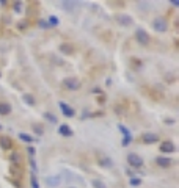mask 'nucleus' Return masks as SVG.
<instances>
[{"instance_id": "obj_18", "label": "nucleus", "mask_w": 179, "mask_h": 188, "mask_svg": "<svg viewBox=\"0 0 179 188\" xmlns=\"http://www.w3.org/2000/svg\"><path fill=\"white\" fill-rule=\"evenodd\" d=\"M22 100L27 104V105H30V107H35V104H36V100H35V97L32 96V94H24Z\"/></svg>"}, {"instance_id": "obj_37", "label": "nucleus", "mask_w": 179, "mask_h": 188, "mask_svg": "<svg viewBox=\"0 0 179 188\" xmlns=\"http://www.w3.org/2000/svg\"><path fill=\"white\" fill-rule=\"evenodd\" d=\"M104 100H105V96H101V97H99V104H102Z\"/></svg>"}, {"instance_id": "obj_5", "label": "nucleus", "mask_w": 179, "mask_h": 188, "mask_svg": "<svg viewBox=\"0 0 179 188\" xmlns=\"http://www.w3.org/2000/svg\"><path fill=\"white\" fill-rule=\"evenodd\" d=\"M140 139H141L143 144H154V143H157V141H159V135L154 133V132H145Z\"/></svg>"}, {"instance_id": "obj_27", "label": "nucleus", "mask_w": 179, "mask_h": 188, "mask_svg": "<svg viewBox=\"0 0 179 188\" xmlns=\"http://www.w3.org/2000/svg\"><path fill=\"white\" fill-rule=\"evenodd\" d=\"M129 183H131L132 186H140V185H141V179H140V177H131Z\"/></svg>"}, {"instance_id": "obj_13", "label": "nucleus", "mask_w": 179, "mask_h": 188, "mask_svg": "<svg viewBox=\"0 0 179 188\" xmlns=\"http://www.w3.org/2000/svg\"><path fill=\"white\" fill-rule=\"evenodd\" d=\"M0 147H2L3 151L11 149V147H13V141H11V138H8V136H0Z\"/></svg>"}, {"instance_id": "obj_40", "label": "nucleus", "mask_w": 179, "mask_h": 188, "mask_svg": "<svg viewBox=\"0 0 179 188\" xmlns=\"http://www.w3.org/2000/svg\"><path fill=\"white\" fill-rule=\"evenodd\" d=\"M0 77H2V74H0Z\"/></svg>"}, {"instance_id": "obj_4", "label": "nucleus", "mask_w": 179, "mask_h": 188, "mask_svg": "<svg viewBox=\"0 0 179 188\" xmlns=\"http://www.w3.org/2000/svg\"><path fill=\"white\" fill-rule=\"evenodd\" d=\"M127 163H129L131 166H134V168H141L143 166V158L138 154L131 152V154H127Z\"/></svg>"}, {"instance_id": "obj_29", "label": "nucleus", "mask_w": 179, "mask_h": 188, "mask_svg": "<svg viewBox=\"0 0 179 188\" xmlns=\"http://www.w3.org/2000/svg\"><path fill=\"white\" fill-rule=\"evenodd\" d=\"M13 10H14L16 13H20V11H22V2H14V3H13Z\"/></svg>"}, {"instance_id": "obj_26", "label": "nucleus", "mask_w": 179, "mask_h": 188, "mask_svg": "<svg viewBox=\"0 0 179 188\" xmlns=\"http://www.w3.org/2000/svg\"><path fill=\"white\" fill-rule=\"evenodd\" d=\"M20 32H24L25 28L29 27V19H25V20H20V22H17V25H16Z\"/></svg>"}, {"instance_id": "obj_20", "label": "nucleus", "mask_w": 179, "mask_h": 188, "mask_svg": "<svg viewBox=\"0 0 179 188\" xmlns=\"http://www.w3.org/2000/svg\"><path fill=\"white\" fill-rule=\"evenodd\" d=\"M32 130H33L36 135H39V136L44 133V127H43L41 124H38V122H33V124H32Z\"/></svg>"}, {"instance_id": "obj_1", "label": "nucleus", "mask_w": 179, "mask_h": 188, "mask_svg": "<svg viewBox=\"0 0 179 188\" xmlns=\"http://www.w3.org/2000/svg\"><path fill=\"white\" fill-rule=\"evenodd\" d=\"M152 28H154L156 32L159 33H165L167 28H168V22L165 17H156L154 20H152Z\"/></svg>"}, {"instance_id": "obj_34", "label": "nucleus", "mask_w": 179, "mask_h": 188, "mask_svg": "<svg viewBox=\"0 0 179 188\" xmlns=\"http://www.w3.org/2000/svg\"><path fill=\"white\" fill-rule=\"evenodd\" d=\"M11 183H13L14 186H17V188H20V180H16V179H11Z\"/></svg>"}, {"instance_id": "obj_16", "label": "nucleus", "mask_w": 179, "mask_h": 188, "mask_svg": "<svg viewBox=\"0 0 179 188\" xmlns=\"http://www.w3.org/2000/svg\"><path fill=\"white\" fill-rule=\"evenodd\" d=\"M11 113V105L8 102H0V116H8Z\"/></svg>"}, {"instance_id": "obj_38", "label": "nucleus", "mask_w": 179, "mask_h": 188, "mask_svg": "<svg viewBox=\"0 0 179 188\" xmlns=\"http://www.w3.org/2000/svg\"><path fill=\"white\" fill-rule=\"evenodd\" d=\"M165 122H168V124H174V121H173V119H165Z\"/></svg>"}, {"instance_id": "obj_14", "label": "nucleus", "mask_w": 179, "mask_h": 188, "mask_svg": "<svg viewBox=\"0 0 179 188\" xmlns=\"http://www.w3.org/2000/svg\"><path fill=\"white\" fill-rule=\"evenodd\" d=\"M22 174H24L22 166H16V164H11V176H13V179L20 180V179H22Z\"/></svg>"}, {"instance_id": "obj_6", "label": "nucleus", "mask_w": 179, "mask_h": 188, "mask_svg": "<svg viewBox=\"0 0 179 188\" xmlns=\"http://www.w3.org/2000/svg\"><path fill=\"white\" fill-rule=\"evenodd\" d=\"M58 107H60V110H61L63 116H66V118H74V116H75V110H74V108H71L66 102H60V104H58Z\"/></svg>"}, {"instance_id": "obj_39", "label": "nucleus", "mask_w": 179, "mask_h": 188, "mask_svg": "<svg viewBox=\"0 0 179 188\" xmlns=\"http://www.w3.org/2000/svg\"><path fill=\"white\" fill-rule=\"evenodd\" d=\"M0 130H2V126H0Z\"/></svg>"}, {"instance_id": "obj_25", "label": "nucleus", "mask_w": 179, "mask_h": 188, "mask_svg": "<svg viewBox=\"0 0 179 188\" xmlns=\"http://www.w3.org/2000/svg\"><path fill=\"white\" fill-rule=\"evenodd\" d=\"M58 17L57 16H49V20H47V24H49V27H57L58 25Z\"/></svg>"}, {"instance_id": "obj_28", "label": "nucleus", "mask_w": 179, "mask_h": 188, "mask_svg": "<svg viewBox=\"0 0 179 188\" xmlns=\"http://www.w3.org/2000/svg\"><path fill=\"white\" fill-rule=\"evenodd\" d=\"M38 25H39L41 28H44V30H47V28H49V24H47V20H46V19H39V20H38Z\"/></svg>"}, {"instance_id": "obj_32", "label": "nucleus", "mask_w": 179, "mask_h": 188, "mask_svg": "<svg viewBox=\"0 0 179 188\" xmlns=\"http://www.w3.org/2000/svg\"><path fill=\"white\" fill-rule=\"evenodd\" d=\"M131 141H132V136L131 138H123V146L126 147V146H129L131 144Z\"/></svg>"}, {"instance_id": "obj_33", "label": "nucleus", "mask_w": 179, "mask_h": 188, "mask_svg": "<svg viewBox=\"0 0 179 188\" xmlns=\"http://www.w3.org/2000/svg\"><path fill=\"white\" fill-rule=\"evenodd\" d=\"M27 152L30 154V157H33V155H35V147H32V146H29V147H27Z\"/></svg>"}, {"instance_id": "obj_15", "label": "nucleus", "mask_w": 179, "mask_h": 188, "mask_svg": "<svg viewBox=\"0 0 179 188\" xmlns=\"http://www.w3.org/2000/svg\"><path fill=\"white\" fill-rule=\"evenodd\" d=\"M58 133L61 135V136H72V129L68 126V124H61L60 127H58Z\"/></svg>"}, {"instance_id": "obj_31", "label": "nucleus", "mask_w": 179, "mask_h": 188, "mask_svg": "<svg viewBox=\"0 0 179 188\" xmlns=\"http://www.w3.org/2000/svg\"><path fill=\"white\" fill-rule=\"evenodd\" d=\"M35 14H36V6H32L30 10H27V16H29V19H30V17H33Z\"/></svg>"}, {"instance_id": "obj_10", "label": "nucleus", "mask_w": 179, "mask_h": 188, "mask_svg": "<svg viewBox=\"0 0 179 188\" xmlns=\"http://www.w3.org/2000/svg\"><path fill=\"white\" fill-rule=\"evenodd\" d=\"M174 151H176V147L171 141H163L160 144V152H163V154H173Z\"/></svg>"}, {"instance_id": "obj_3", "label": "nucleus", "mask_w": 179, "mask_h": 188, "mask_svg": "<svg viewBox=\"0 0 179 188\" xmlns=\"http://www.w3.org/2000/svg\"><path fill=\"white\" fill-rule=\"evenodd\" d=\"M63 86H65L66 89H69V91H77V89L82 86V83L79 82V79L68 77V79H65V80H63Z\"/></svg>"}, {"instance_id": "obj_8", "label": "nucleus", "mask_w": 179, "mask_h": 188, "mask_svg": "<svg viewBox=\"0 0 179 188\" xmlns=\"http://www.w3.org/2000/svg\"><path fill=\"white\" fill-rule=\"evenodd\" d=\"M171 163H173V161H171L170 157H157V158H156V164H157V166H160V168H163V169L170 168Z\"/></svg>"}, {"instance_id": "obj_9", "label": "nucleus", "mask_w": 179, "mask_h": 188, "mask_svg": "<svg viewBox=\"0 0 179 188\" xmlns=\"http://www.w3.org/2000/svg\"><path fill=\"white\" fill-rule=\"evenodd\" d=\"M116 20L121 24L123 27H129V25H132V22H134L129 14H119V16H116Z\"/></svg>"}, {"instance_id": "obj_19", "label": "nucleus", "mask_w": 179, "mask_h": 188, "mask_svg": "<svg viewBox=\"0 0 179 188\" xmlns=\"http://www.w3.org/2000/svg\"><path fill=\"white\" fill-rule=\"evenodd\" d=\"M19 139H20V141H24V143H27V144L35 143V138H33V136H30V135H27V133H19Z\"/></svg>"}, {"instance_id": "obj_36", "label": "nucleus", "mask_w": 179, "mask_h": 188, "mask_svg": "<svg viewBox=\"0 0 179 188\" xmlns=\"http://www.w3.org/2000/svg\"><path fill=\"white\" fill-rule=\"evenodd\" d=\"M0 5H2V6H7L8 2H7V0H0Z\"/></svg>"}, {"instance_id": "obj_23", "label": "nucleus", "mask_w": 179, "mask_h": 188, "mask_svg": "<svg viewBox=\"0 0 179 188\" xmlns=\"http://www.w3.org/2000/svg\"><path fill=\"white\" fill-rule=\"evenodd\" d=\"M61 5H63V10H68V11H71V10H74L75 6H77L79 3H77V2H63Z\"/></svg>"}, {"instance_id": "obj_7", "label": "nucleus", "mask_w": 179, "mask_h": 188, "mask_svg": "<svg viewBox=\"0 0 179 188\" xmlns=\"http://www.w3.org/2000/svg\"><path fill=\"white\" fill-rule=\"evenodd\" d=\"M60 52L63 55H72L75 52V47L71 42H63V44H60Z\"/></svg>"}, {"instance_id": "obj_35", "label": "nucleus", "mask_w": 179, "mask_h": 188, "mask_svg": "<svg viewBox=\"0 0 179 188\" xmlns=\"http://www.w3.org/2000/svg\"><path fill=\"white\" fill-rule=\"evenodd\" d=\"M171 5L173 6H179V2H177V0H171Z\"/></svg>"}, {"instance_id": "obj_17", "label": "nucleus", "mask_w": 179, "mask_h": 188, "mask_svg": "<svg viewBox=\"0 0 179 188\" xmlns=\"http://www.w3.org/2000/svg\"><path fill=\"white\" fill-rule=\"evenodd\" d=\"M99 164L101 166H104V168H112L113 166V161H112V158H109V157H99Z\"/></svg>"}, {"instance_id": "obj_12", "label": "nucleus", "mask_w": 179, "mask_h": 188, "mask_svg": "<svg viewBox=\"0 0 179 188\" xmlns=\"http://www.w3.org/2000/svg\"><path fill=\"white\" fill-rule=\"evenodd\" d=\"M60 182H61L60 176H50V177L46 179V185H47L49 188H55V186H58Z\"/></svg>"}, {"instance_id": "obj_21", "label": "nucleus", "mask_w": 179, "mask_h": 188, "mask_svg": "<svg viewBox=\"0 0 179 188\" xmlns=\"http://www.w3.org/2000/svg\"><path fill=\"white\" fill-rule=\"evenodd\" d=\"M118 129L121 130V133H123V138H131L132 135H131V130L127 129L126 126H123V124H118Z\"/></svg>"}, {"instance_id": "obj_11", "label": "nucleus", "mask_w": 179, "mask_h": 188, "mask_svg": "<svg viewBox=\"0 0 179 188\" xmlns=\"http://www.w3.org/2000/svg\"><path fill=\"white\" fill-rule=\"evenodd\" d=\"M10 161H11V164H16V166H22V154H20L19 151L13 152V154L10 155Z\"/></svg>"}, {"instance_id": "obj_30", "label": "nucleus", "mask_w": 179, "mask_h": 188, "mask_svg": "<svg viewBox=\"0 0 179 188\" xmlns=\"http://www.w3.org/2000/svg\"><path fill=\"white\" fill-rule=\"evenodd\" d=\"M30 182H32V188H39V183H38V180H36L35 174H32V177H30Z\"/></svg>"}, {"instance_id": "obj_24", "label": "nucleus", "mask_w": 179, "mask_h": 188, "mask_svg": "<svg viewBox=\"0 0 179 188\" xmlns=\"http://www.w3.org/2000/svg\"><path fill=\"white\" fill-rule=\"evenodd\" d=\"M91 185H93V188H107L105 183L102 182V180H99V179H93L91 180Z\"/></svg>"}, {"instance_id": "obj_22", "label": "nucleus", "mask_w": 179, "mask_h": 188, "mask_svg": "<svg viewBox=\"0 0 179 188\" xmlns=\"http://www.w3.org/2000/svg\"><path fill=\"white\" fill-rule=\"evenodd\" d=\"M43 116H44V119H47L49 122H54V124H55V122L58 121V119H57V116H55L54 113H50V111H46Z\"/></svg>"}, {"instance_id": "obj_2", "label": "nucleus", "mask_w": 179, "mask_h": 188, "mask_svg": "<svg viewBox=\"0 0 179 188\" xmlns=\"http://www.w3.org/2000/svg\"><path fill=\"white\" fill-rule=\"evenodd\" d=\"M135 39H137V42L141 44V45H149V42H151L149 35H148L146 30H143V28H137V30H135Z\"/></svg>"}]
</instances>
